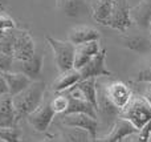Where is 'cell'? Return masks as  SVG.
Here are the masks:
<instances>
[{"mask_svg": "<svg viewBox=\"0 0 151 142\" xmlns=\"http://www.w3.org/2000/svg\"><path fill=\"white\" fill-rule=\"evenodd\" d=\"M47 92V84L42 80L33 81L27 89L12 97L13 109L16 113V121L27 118L31 113H33L42 104L44 96Z\"/></svg>", "mask_w": 151, "mask_h": 142, "instance_id": "cell-1", "label": "cell"}, {"mask_svg": "<svg viewBox=\"0 0 151 142\" xmlns=\"http://www.w3.org/2000/svg\"><path fill=\"white\" fill-rule=\"evenodd\" d=\"M119 118L129 121L139 132L151 122V106L139 96L133 97L129 105L121 110Z\"/></svg>", "mask_w": 151, "mask_h": 142, "instance_id": "cell-2", "label": "cell"}, {"mask_svg": "<svg viewBox=\"0 0 151 142\" xmlns=\"http://www.w3.org/2000/svg\"><path fill=\"white\" fill-rule=\"evenodd\" d=\"M48 45L52 48L53 55H55V63L57 69L60 71V73L66 72L69 69L73 68L74 64V50H76V45H73L72 43L63 41V40H57L52 36H47L45 37Z\"/></svg>", "mask_w": 151, "mask_h": 142, "instance_id": "cell-3", "label": "cell"}, {"mask_svg": "<svg viewBox=\"0 0 151 142\" xmlns=\"http://www.w3.org/2000/svg\"><path fill=\"white\" fill-rule=\"evenodd\" d=\"M130 8L131 7L129 5L127 0H114L111 15H110L106 25L121 32V33H126L133 24L130 16Z\"/></svg>", "mask_w": 151, "mask_h": 142, "instance_id": "cell-4", "label": "cell"}, {"mask_svg": "<svg viewBox=\"0 0 151 142\" xmlns=\"http://www.w3.org/2000/svg\"><path fill=\"white\" fill-rule=\"evenodd\" d=\"M105 93H106L109 101L118 109V110H123L131 98L134 97V92L126 82L123 81H113L105 86Z\"/></svg>", "mask_w": 151, "mask_h": 142, "instance_id": "cell-5", "label": "cell"}, {"mask_svg": "<svg viewBox=\"0 0 151 142\" xmlns=\"http://www.w3.org/2000/svg\"><path fill=\"white\" fill-rule=\"evenodd\" d=\"M97 102H98V109H97L98 118H101L102 125L106 129H111L119 118L121 112L109 101L105 93V86H97Z\"/></svg>", "mask_w": 151, "mask_h": 142, "instance_id": "cell-6", "label": "cell"}, {"mask_svg": "<svg viewBox=\"0 0 151 142\" xmlns=\"http://www.w3.org/2000/svg\"><path fill=\"white\" fill-rule=\"evenodd\" d=\"M36 53V44L33 37L25 29H16L13 43V60L27 61Z\"/></svg>", "mask_w": 151, "mask_h": 142, "instance_id": "cell-7", "label": "cell"}, {"mask_svg": "<svg viewBox=\"0 0 151 142\" xmlns=\"http://www.w3.org/2000/svg\"><path fill=\"white\" fill-rule=\"evenodd\" d=\"M106 49H101L88 64L78 69L81 74V80L86 79H97V77H110L113 73L106 68Z\"/></svg>", "mask_w": 151, "mask_h": 142, "instance_id": "cell-8", "label": "cell"}, {"mask_svg": "<svg viewBox=\"0 0 151 142\" xmlns=\"http://www.w3.org/2000/svg\"><path fill=\"white\" fill-rule=\"evenodd\" d=\"M61 125L68 128H77V129L86 130L94 141L97 140V133H98V129H99L98 120L91 118L88 114L74 113V114L63 116L61 117Z\"/></svg>", "mask_w": 151, "mask_h": 142, "instance_id": "cell-9", "label": "cell"}, {"mask_svg": "<svg viewBox=\"0 0 151 142\" xmlns=\"http://www.w3.org/2000/svg\"><path fill=\"white\" fill-rule=\"evenodd\" d=\"M55 116H56V113L52 109L50 101H47V102H42L33 113L29 114V116L27 117V121H28V124L31 125L36 132L44 133L49 129Z\"/></svg>", "mask_w": 151, "mask_h": 142, "instance_id": "cell-10", "label": "cell"}, {"mask_svg": "<svg viewBox=\"0 0 151 142\" xmlns=\"http://www.w3.org/2000/svg\"><path fill=\"white\" fill-rule=\"evenodd\" d=\"M65 94H66V97H68L69 104H68V109H66V112L63 114V116L74 114V113H82V114L90 116L91 118L98 120V114H97L96 108H94L91 104H89L86 100H83V98L81 97V94L74 89V88L66 90Z\"/></svg>", "mask_w": 151, "mask_h": 142, "instance_id": "cell-11", "label": "cell"}, {"mask_svg": "<svg viewBox=\"0 0 151 142\" xmlns=\"http://www.w3.org/2000/svg\"><path fill=\"white\" fill-rule=\"evenodd\" d=\"M101 39V33L97 28L86 24H78L73 28L69 29L68 32V41L73 45L85 44L90 41H98Z\"/></svg>", "mask_w": 151, "mask_h": 142, "instance_id": "cell-12", "label": "cell"}, {"mask_svg": "<svg viewBox=\"0 0 151 142\" xmlns=\"http://www.w3.org/2000/svg\"><path fill=\"white\" fill-rule=\"evenodd\" d=\"M17 69L20 73L25 74L32 81H40L42 74V65H44V53L36 52L29 60L17 61Z\"/></svg>", "mask_w": 151, "mask_h": 142, "instance_id": "cell-13", "label": "cell"}, {"mask_svg": "<svg viewBox=\"0 0 151 142\" xmlns=\"http://www.w3.org/2000/svg\"><path fill=\"white\" fill-rule=\"evenodd\" d=\"M135 133H138V130L130 122L126 120L118 118L114 126L110 129V132L105 137L97 138L94 142H122V140H125L126 137H130Z\"/></svg>", "mask_w": 151, "mask_h": 142, "instance_id": "cell-14", "label": "cell"}, {"mask_svg": "<svg viewBox=\"0 0 151 142\" xmlns=\"http://www.w3.org/2000/svg\"><path fill=\"white\" fill-rule=\"evenodd\" d=\"M130 16L133 23L141 31L150 29L151 24V0H141L138 4L130 8Z\"/></svg>", "mask_w": 151, "mask_h": 142, "instance_id": "cell-15", "label": "cell"}, {"mask_svg": "<svg viewBox=\"0 0 151 142\" xmlns=\"http://www.w3.org/2000/svg\"><path fill=\"white\" fill-rule=\"evenodd\" d=\"M122 45L139 55H147L151 52V36L142 33H125Z\"/></svg>", "mask_w": 151, "mask_h": 142, "instance_id": "cell-16", "label": "cell"}, {"mask_svg": "<svg viewBox=\"0 0 151 142\" xmlns=\"http://www.w3.org/2000/svg\"><path fill=\"white\" fill-rule=\"evenodd\" d=\"M99 50H101V47H99L98 41H90V43H85V44L76 45L73 68L77 69V71L81 69L85 64H88Z\"/></svg>", "mask_w": 151, "mask_h": 142, "instance_id": "cell-17", "label": "cell"}, {"mask_svg": "<svg viewBox=\"0 0 151 142\" xmlns=\"http://www.w3.org/2000/svg\"><path fill=\"white\" fill-rule=\"evenodd\" d=\"M1 74L5 80V84L8 86V94L11 97L23 92L24 89H27L33 82L31 79H28L25 74L20 73V72H15V73L13 72H5V73Z\"/></svg>", "mask_w": 151, "mask_h": 142, "instance_id": "cell-18", "label": "cell"}, {"mask_svg": "<svg viewBox=\"0 0 151 142\" xmlns=\"http://www.w3.org/2000/svg\"><path fill=\"white\" fill-rule=\"evenodd\" d=\"M57 8L69 17H80L90 12L86 0H56Z\"/></svg>", "mask_w": 151, "mask_h": 142, "instance_id": "cell-19", "label": "cell"}, {"mask_svg": "<svg viewBox=\"0 0 151 142\" xmlns=\"http://www.w3.org/2000/svg\"><path fill=\"white\" fill-rule=\"evenodd\" d=\"M81 81V74L77 69L72 68L66 72L60 73V76L53 81L52 84V90L56 93H63L69 90L70 88H73L74 85H77Z\"/></svg>", "mask_w": 151, "mask_h": 142, "instance_id": "cell-20", "label": "cell"}, {"mask_svg": "<svg viewBox=\"0 0 151 142\" xmlns=\"http://www.w3.org/2000/svg\"><path fill=\"white\" fill-rule=\"evenodd\" d=\"M16 125H17V121H16L12 97L9 94L1 96L0 98V128H12Z\"/></svg>", "mask_w": 151, "mask_h": 142, "instance_id": "cell-21", "label": "cell"}, {"mask_svg": "<svg viewBox=\"0 0 151 142\" xmlns=\"http://www.w3.org/2000/svg\"><path fill=\"white\" fill-rule=\"evenodd\" d=\"M114 0H93L90 4V13L93 19L99 24L106 25L113 11Z\"/></svg>", "mask_w": 151, "mask_h": 142, "instance_id": "cell-22", "label": "cell"}, {"mask_svg": "<svg viewBox=\"0 0 151 142\" xmlns=\"http://www.w3.org/2000/svg\"><path fill=\"white\" fill-rule=\"evenodd\" d=\"M74 89L81 94V97L83 100H86L89 104L96 108V110L98 109V102H97V82L96 79H86L81 80L77 85H74ZM72 89V88H70Z\"/></svg>", "mask_w": 151, "mask_h": 142, "instance_id": "cell-23", "label": "cell"}, {"mask_svg": "<svg viewBox=\"0 0 151 142\" xmlns=\"http://www.w3.org/2000/svg\"><path fill=\"white\" fill-rule=\"evenodd\" d=\"M61 142H94L86 130L61 126Z\"/></svg>", "mask_w": 151, "mask_h": 142, "instance_id": "cell-24", "label": "cell"}, {"mask_svg": "<svg viewBox=\"0 0 151 142\" xmlns=\"http://www.w3.org/2000/svg\"><path fill=\"white\" fill-rule=\"evenodd\" d=\"M0 142H21V130L17 126L0 128Z\"/></svg>", "mask_w": 151, "mask_h": 142, "instance_id": "cell-25", "label": "cell"}, {"mask_svg": "<svg viewBox=\"0 0 151 142\" xmlns=\"http://www.w3.org/2000/svg\"><path fill=\"white\" fill-rule=\"evenodd\" d=\"M68 97H66V94H63V93H60V94H56L55 97H53V100L50 101V105H52V109L55 110L56 114H64L66 112V109H68Z\"/></svg>", "mask_w": 151, "mask_h": 142, "instance_id": "cell-26", "label": "cell"}, {"mask_svg": "<svg viewBox=\"0 0 151 142\" xmlns=\"http://www.w3.org/2000/svg\"><path fill=\"white\" fill-rule=\"evenodd\" d=\"M13 29H16L15 20L5 13H0V40Z\"/></svg>", "mask_w": 151, "mask_h": 142, "instance_id": "cell-27", "label": "cell"}, {"mask_svg": "<svg viewBox=\"0 0 151 142\" xmlns=\"http://www.w3.org/2000/svg\"><path fill=\"white\" fill-rule=\"evenodd\" d=\"M134 81L135 82H146V81L151 82V60L147 61V63L139 69V72L137 73Z\"/></svg>", "mask_w": 151, "mask_h": 142, "instance_id": "cell-28", "label": "cell"}, {"mask_svg": "<svg viewBox=\"0 0 151 142\" xmlns=\"http://www.w3.org/2000/svg\"><path fill=\"white\" fill-rule=\"evenodd\" d=\"M13 64H15V60H13L12 56L5 55V53L0 52V73L12 72Z\"/></svg>", "mask_w": 151, "mask_h": 142, "instance_id": "cell-29", "label": "cell"}, {"mask_svg": "<svg viewBox=\"0 0 151 142\" xmlns=\"http://www.w3.org/2000/svg\"><path fill=\"white\" fill-rule=\"evenodd\" d=\"M150 140H151V122H149L143 129H141L137 133V137L133 142H150Z\"/></svg>", "mask_w": 151, "mask_h": 142, "instance_id": "cell-30", "label": "cell"}, {"mask_svg": "<svg viewBox=\"0 0 151 142\" xmlns=\"http://www.w3.org/2000/svg\"><path fill=\"white\" fill-rule=\"evenodd\" d=\"M137 84H141V89H139V97H142L147 104L151 106V82H137Z\"/></svg>", "mask_w": 151, "mask_h": 142, "instance_id": "cell-31", "label": "cell"}, {"mask_svg": "<svg viewBox=\"0 0 151 142\" xmlns=\"http://www.w3.org/2000/svg\"><path fill=\"white\" fill-rule=\"evenodd\" d=\"M5 94H8V86H7V84H5V80H4V77H3V74L0 73V97L5 96Z\"/></svg>", "mask_w": 151, "mask_h": 142, "instance_id": "cell-32", "label": "cell"}, {"mask_svg": "<svg viewBox=\"0 0 151 142\" xmlns=\"http://www.w3.org/2000/svg\"><path fill=\"white\" fill-rule=\"evenodd\" d=\"M42 142H58V141L56 140L55 137H49V138H45V140L42 141Z\"/></svg>", "mask_w": 151, "mask_h": 142, "instance_id": "cell-33", "label": "cell"}, {"mask_svg": "<svg viewBox=\"0 0 151 142\" xmlns=\"http://www.w3.org/2000/svg\"><path fill=\"white\" fill-rule=\"evenodd\" d=\"M5 7V0H0V11H3Z\"/></svg>", "mask_w": 151, "mask_h": 142, "instance_id": "cell-34", "label": "cell"}, {"mask_svg": "<svg viewBox=\"0 0 151 142\" xmlns=\"http://www.w3.org/2000/svg\"><path fill=\"white\" fill-rule=\"evenodd\" d=\"M150 31H151V24H150ZM150 36H151V33H150Z\"/></svg>", "mask_w": 151, "mask_h": 142, "instance_id": "cell-35", "label": "cell"}]
</instances>
